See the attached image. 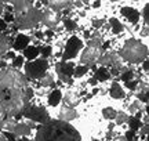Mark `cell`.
<instances>
[{"instance_id":"cell-2","label":"cell","mask_w":149,"mask_h":141,"mask_svg":"<svg viewBox=\"0 0 149 141\" xmlns=\"http://www.w3.org/2000/svg\"><path fill=\"white\" fill-rule=\"evenodd\" d=\"M33 141H81V134L70 123L50 119L44 125L37 126Z\"/></svg>"},{"instance_id":"cell-40","label":"cell","mask_w":149,"mask_h":141,"mask_svg":"<svg viewBox=\"0 0 149 141\" xmlns=\"http://www.w3.org/2000/svg\"><path fill=\"white\" fill-rule=\"evenodd\" d=\"M148 130H149V126H148V125H142V126H141V129L138 130V131H139V137H141V140L148 136Z\"/></svg>"},{"instance_id":"cell-31","label":"cell","mask_w":149,"mask_h":141,"mask_svg":"<svg viewBox=\"0 0 149 141\" xmlns=\"http://www.w3.org/2000/svg\"><path fill=\"white\" fill-rule=\"evenodd\" d=\"M128 109V114L131 115V116H134V115L137 114V112H139V111H142V104L139 103L138 100H134L133 103L130 104L127 107Z\"/></svg>"},{"instance_id":"cell-16","label":"cell","mask_w":149,"mask_h":141,"mask_svg":"<svg viewBox=\"0 0 149 141\" xmlns=\"http://www.w3.org/2000/svg\"><path fill=\"white\" fill-rule=\"evenodd\" d=\"M42 6H46L51 10L62 13L65 10H69L70 6H72V1H68V0H50V1H42Z\"/></svg>"},{"instance_id":"cell-5","label":"cell","mask_w":149,"mask_h":141,"mask_svg":"<svg viewBox=\"0 0 149 141\" xmlns=\"http://www.w3.org/2000/svg\"><path fill=\"white\" fill-rule=\"evenodd\" d=\"M42 15L43 10L42 8H36L33 7L29 11L19 14V15H14V27L18 31H29L36 28L40 22H42Z\"/></svg>"},{"instance_id":"cell-7","label":"cell","mask_w":149,"mask_h":141,"mask_svg":"<svg viewBox=\"0 0 149 141\" xmlns=\"http://www.w3.org/2000/svg\"><path fill=\"white\" fill-rule=\"evenodd\" d=\"M21 118L31 120L33 123H40V125H44L46 122H48L51 119V116H50L46 107H43V105H33V104H29V107L22 112Z\"/></svg>"},{"instance_id":"cell-34","label":"cell","mask_w":149,"mask_h":141,"mask_svg":"<svg viewBox=\"0 0 149 141\" xmlns=\"http://www.w3.org/2000/svg\"><path fill=\"white\" fill-rule=\"evenodd\" d=\"M128 118H130V116H128L126 112L117 111V115H116V118H115V123H116L117 126H122V125H124V123H127Z\"/></svg>"},{"instance_id":"cell-36","label":"cell","mask_w":149,"mask_h":141,"mask_svg":"<svg viewBox=\"0 0 149 141\" xmlns=\"http://www.w3.org/2000/svg\"><path fill=\"white\" fill-rule=\"evenodd\" d=\"M139 80H141V79H138V77H135V79H133V80L127 82V83H124V86L127 87V89L130 90V91H135V90L138 89Z\"/></svg>"},{"instance_id":"cell-51","label":"cell","mask_w":149,"mask_h":141,"mask_svg":"<svg viewBox=\"0 0 149 141\" xmlns=\"http://www.w3.org/2000/svg\"><path fill=\"white\" fill-rule=\"evenodd\" d=\"M0 141H6V137L3 136V133H1V130H0Z\"/></svg>"},{"instance_id":"cell-26","label":"cell","mask_w":149,"mask_h":141,"mask_svg":"<svg viewBox=\"0 0 149 141\" xmlns=\"http://www.w3.org/2000/svg\"><path fill=\"white\" fill-rule=\"evenodd\" d=\"M39 53H40V58L43 60H48L51 55H53V46L51 44H42L39 46Z\"/></svg>"},{"instance_id":"cell-4","label":"cell","mask_w":149,"mask_h":141,"mask_svg":"<svg viewBox=\"0 0 149 141\" xmlns=\"http://www.w3.org/2000/svg\"><path fill=\"white\" fill-rule=\"evenodd\" d=\"M102 36L101 33L95 31L91 35L90 40H87V46L80 51V65L90 66L93 69L97 68V61L102 55Z\"/></svg>"},{"instance_id":"cell-24","label":"cell","mask_w":149,"mask_h":141,"mask_svg":"<svg viewBox=\"0 0 149 141\" xmlns=\"http://www.w3.org/2000/svg\"><path fill=\"white\" fill-rule=\"evenodd\" d=\"M11 43H13V38H8L6 33H0V58L7 51H10Z\"/></svg>"},{"instance_id":"cell-32","label":"cell","mask_w":149,"mask_h":141,"mask_svg":"<svg viewBox=\"0 0 149 141\" xmlns=\"http://www.w3.org/2000/svg\"><path fill=\"white\" fill-rule=\"evenodd\" d=\"M24 64H25V58H24V57H22L21 54H17L15 55V58H14V60L11 61V68H13V69H17V70H19L22 68V66H24Z\"/></svg>"},{"instance_id":"cell-11","label":"cell","mask_w":149,"mask_h":141,"mask_svg":"<svg viewBox=\"0 0 149 141\" xmlns=\"http://www.w3.org/2000/svg\"><path fill=\"white\" fill-rule=\"evenodd\" d=\"M62 103H64V105L69 107V108H76L81 103L79 91L72 86L65 89L64 91H62Z\"/></svg>"},{"instance_id":"cell-23","label":"cell","mask_w":149,"mask_h":141,"mask_svg":"<svg viewBox=\"0 0 149 141\" xmlns=\"http://www.w3.org/2000/svg\"><path fill=\"white\" fill-rule=\"evenodd\" d=\"M107 22H108V25H109L111 32L113 33V35H122L123 33V31H124V25L117 20L116 17H111Z\"/></svg>"},{"instance_id":"cell-10","label":"cell","mask_w":149,"mask_h":141,"mask_svg":"<svg viewBox=\"0 0 149 141\" xmlns=\"http://www.w3.org/2000/svg\"><path fill=\"white\" fill-rule=\"evenodd\" d=\"M42 10H43V15H42V22L40 24H43L50 31H54L61 24V21H62V14L59 11L51 10L48 7L42 8Z\"/></svg>"},{"instance_id":"cell-6","label":"cell","mask_w":149,"mask_h":141,"mask_svg":"<svg viewBox=\"0 0 149 141\" xmlns=\"http://www.w3.org/2000/svg\"><path fill=\"white\" fill-rule=\"evenodd\" d=\"M24 75L28 80H40L50 69V62L48 60L36 58L33 61H26L24 64Z\"/></svg>"},{"instance_id":"cell-30","label":"cell","mask_w":149,"mask_h":141,"mask_svg":"<svg viewBox=\"0 0 149 141\" xmlns=\"http://www.w3.org/2000/svg\"><path fill=\"white\" fill-rule=\"evenodd\" d=\"M62 24H64V28L68 31V32H74L77 29V22L72 20V18H62Z\"/></svg>"},{"instance_id":"cell-39","label":"cell","mask_w":149,"mask_h":141,"mask_svg":"<svg viewBox=\"0 0 149 141\" xmlns=\"http://www.w3.org/2000/svg\"><path fill=\"white\" fill-rule=\"evenodd\" d=\"M15 51H13V50H10V51H7V53H6L4 55H3V57H1V58H0V60H3V61H6V62H7V61L8 60H14V58H15Z\"/></svg>"},{"instance_id":"cell-15","label":"cell","mask_w":149,"mask_h":141,"mask_svg":"<svg viewBox=\"0 0 149 141\" xmlns=\"http://www.w3.org/2000/svg\"><path fill=\"white\" fill-rule=\"evenodd\" d=\"M74 62L73 61H59L55 64V72L57 75H62V76H68V77H72L73 76V70H74Z\"/></svg>"},{"instance_id":"cell-42","label":"cell","mask_w":149,"mask_h":141,"mask_svg":"<svg viewBox=\"0 0 149 141\" xmlns=\"http://www.w3.org/2000/svg\"><path fill=\"white\" fill-rule=\"evenodd\" d=\"M116 136H117V134H116V131H115V130H112V129H111V130H108V131H107V134H105V137H107V140H109V141H112V140H113V138H115Z\"/></svg>"},{"instance_id":"cell-43","label":"cell","mask_w":149,"mask_h":141,"mask_svg":"<svg viewBox=\"0 0 149 141\" xmlns=\"http://www.w3.org/2000/svg\"><path fill=\"white\" fill-rule=\"evenodd\" d=\"M123 136L127 138V141H133L134 138H135V133L131 131V130H127V133H126V134H123Z\"/></svg>"},{"instance_id":"cell-27","label":"cell","mask_w":149,"mask_h":141,"mask_svg":"<svg viewBox=\"0 0 149 141\" xmlns=\"http://www.w3.org/2000/svg\"><path fill=\"white\" fill-rule=\"evenodd\" d=\"M101 114H102V118L105 120H115V118H116V115H117V111L113 107H105L101 111Z\"/></svg>"},{"instance_id":"cell-17","label":"cell","mask_w":149,"mask_h":141,"mask_svg":"<svg viewBox=\"0 0 149 141\" xmlns=\"http://www.w3.org/2000/svg\"><path fill=\"white\" fill-rule=\"evenodd\" d=\"M79 116L77 111L74 108H69L66 105H62L59 108V112H58V120H62V122H66V123H70V120L76 119Z\"/></svg>"},{"instance_id":"cell-18","label":"cell","mask_w":149,"mask_h":141,"mask_svg":"<svg viewBox=\"0 0 149 141\" xmlns=\"http://www.w3.org/2000/svg\"><path fill=\"white\" fill-rule=\"evenodd\" d=\"M109 96L113 100H124L126 98V90L120 84V82H112L111 87H109Z\"/></svg>"},{"instance_id":"cell-9","label":"cell","mask_w":149,"mask_h":141,"mask_svg":"<svg viewBox=\"0 0 149 141\" xmlns=\"http://www.w3.org/2000/svg\"><path fill=\"white\" fill-rule=\"evenodd\" d=\"M97 65L104 66V68H107V69H109V68H116V69H119V72H120V69L124 66V62H123L122 58L119 57L117 51H115V50H108V51H105V53L98 58Z\"/></svg>"},{"instance_id":"cell-21","label":"cell","mask_w":149,"mask_h":141,"mask_svg":"<svg viewBox=\"0 0 149 141\" xmlns=\"http://www.w3.org/2000/svg\"><path fill=\"white\" fill-rule=\"evenodd\" d=\"M93 77L97 80V83H98V82L104 83V82H108V80H111L112 79L111 73H109V69L104 68V66H98V68H95V69H94V75H93Z\"/></svg>"},{"instance_id":"cell-14","label":"cell","mask_w":149,"mask_h":141,"mask_svg":"<svg viewBox=\"0 0 149 141\" xmlns=\"http://www.w3.org/2000/svg\"><path fill=\"white\" fill-rule=\"evenodd\" d=\"M31 40H32V38H31L29 35L22 33V32L18 33L15 38L13 39V43H11L13 49H14L13 51H24V50L31 44Z\"/></svg>"},{"instance_id":"cell-45","label":"cell","mask_w":149,"mask_h":141,"mask_svg":"<svg viewBox=\"0 0 149 141\" xmlns=\"http://www.w3.org/2000/svg\"><path fill=\"white\" fill-rule=\"evenodd\" d=\"M142 69H144L145 75H148V69H149V64H148V60H146V61H144V62H142Z\"/></svg>"},{"instance_id":"cell-29","label":"cell","mask_w":149,"mask_h":141,"mask_svg":"<svg viewBox=\"0 0 149 141\" xmlns=\"http://www.w3.org/2000/svg\"><path fill=\"white\" fill-rule=\"evenodd\" d=\"M90 70V66H86V65H76L74 66V70H73V76L72 77H76V79H80L88 73Z\"/></svg>"},{"instance_id":"cell-47","label":"cell","mask_w":149,"mask_h":141,"mask_svg":"<svg viewBox=\"0 0 149 141\" xmlns=\"http://www.w3.org/2000/svg\"><path fill=\"white\" fill-rule=\"evenodd\" d=\"M112 141H127V138L123 136V134H122V136H119V134H117V136L115 137V138H113Z\"/></svg>"},{"instance_id":"cell-1","label":"cell","mask_w":149,"mask_h":141,"mask_svg":"<svg viewBox=\"0 0 149 141\" xmlns=\"http://www.w3.org/2000/svg\"><path fill=\"white\" fill-rule=\"evenodd\" d=\"M29 86L25 75L11 66L0 69V114L7 119L21 118L22 112L29 107L31 101L26 97Z\"/></svg>"},{"instance_id":"cell-50","label":"cell","mask_w":149,"mask_h":141,"mask_svg":"<svg viewBox=\"0 0 149 141\" xmlns=\"http://www.w3.org/2000/svg\"><path fill=\"white\" fill-rule=\"evenodd\" d=\"M91 6H93L94 8H97V7H100V6H101V3H100V1H93V3H91Z\"/></svg>"},{"instance_id":"cell-38","label":"cell","mask_w":149,"mask_h":141,"mask_svg":"<svg viewBox=\"0 0 149 141\" xmlns=\"http://www.w3.org/2000/svg\"><path fill=\"white\" fill-rule=\"evenodd\" d=\"M141 15H142V20H144V25L148 27V24H149V4L148 3H145L144 10L141 13Z\"/></svg>"},{"instance_id":"cell-8","label":"cell","mask_w":149,"mask_h":141,"mask_svg":"<svg viewBox=\"0 0 149 141\" xmlns=\"http://www.w3.org/2000/svg\"><path fill=\"white\" fill-rule=\"evenodd\" d=\"M83 47H84V43H83V40H81L79 36H76V35L69 36L68 40H66V43H65L64 51H62V54H61L62 61L66 62V61L74 60V58L80 54V51L83 50Z\"/></svg>"},{"instance_id":"cell-46","label":"cell","mask_w":149,"mask_h":141,"mask_svg":"<svg viewBox=\"0 0 149 141\" xmlns=\"http://www.w3.org/2000/svg\"><path fill=\"white\" fill-rule=\"evenodd\" d=\"M44 33V38H53L54 36V31H50V29H47L46 32H43Z\"/></svg>"},{"instance_id":"cell-41","label":"cell","mask_w":149,"mask_h":141,"mask_svg":"<svg viewBox=\"0 0 149 141\" xmlns=\"http://www.w3.org/2000/svg\"><path fill=\"white\" fill-rule=\"evenodd\" d=\"M33 38H36V42H43V40L46 39L43 31H36V32H33Z\"/></svg>"},{"instance_id":"cell-52","label":"cell","mask_w":149,"mask_h":141,"mask_svg":"<svg viewBox=\"0 0 149 141\" xmlns=\"http://www.w3.org/2000/svg\"><path fill=\"white\" fill-rule=\"evenodd\" d=\"M18 141H33V140H31V138L25 137V138H18Z\"/></svg>"},{"instance_id":"cell-12","label":"cell","mask_w":149,"mask_h":141,"mask_svg":"<svg viewBox=\"0 0 149 141\" xmlns=\"http://www.w3.org/2000/svg\"><path fill=\"white\" fill-rule=\"evenodd\" d=\"M8 4L13 8V14L14 15H19V14H24V13L29 11L31 8H33L35 7V1H31V0H14V1H10Z\"/></svg>"},{"instance_id":"cell-48","label":"cell","mask_w":149,"mask_h":141,"mask_svg":"<svg viewBox=\"0 0 149 141\" xmlns=\"http://www.w3.org/2000/svg\"><path fill=\"white\" fill-rule=\"evenodd\" d=\"M141 36H148V27H145L144 25V28H142V29H141Z\"/></svg>"},{"instance_id":"cell-13","label":"cell","mask_w":149,"mask_h":141,"mask_svg":"<svg viewBox=\"0 0 149 141\" xmlns=\"http://www.w3.org/2000/svg\"><path fill=\"white\" fill-rule=\"evenodd\" d=\"M120 14L124 20H127L131 25H137L141 20V13H139L135 7H130V6H124L120 8Z\"/></svg>"},{"instance_id":"cell-22","label":"cell","mask_w":149,"mask_h":141,"mask_svg":"<svg viewBox=\"0 0 149 141\" xmlns=\"http://www.w3.org/2000/svg\"><path fill=\"white\" fill-rule=\"evenodd\" d=\"M22 57L28 61H33L40 57V53H39V46H35V44H29L26 49L22 51Z\"/></svg>"},{"instance_id":"cell-49","label":"cell","mask_w":149,"mask_h":141,"mask_svg":"<svg viewBox=\"0 0 149 141\" xmlns=\"http://www.w3.org/2000/svg\"><path fill=\"white\" fill-rule=\"evenodd\" d=\"M4 6H6L4 1H0V17L3 15V13H4Z\"/></svg>"},{"instance_id":"cell-37","label":"cell","mask_w":149,"mask_h":141,"mask_svg":"<svg viewBox=\"0 0 149 141\" xmlns=\"http://www.w3.org/2000/svg\"><path fill=\"white\" fill-rule=\"evenodd\" d=\"M1 18H3V21H4L7 25H8V24H14V14H13V11H4Z\"/></svg>"},{"instance_id":"cell-19","label":"cell","mask_w":149,"mask_h":141,"mask_svg":"<svg viewBox=\"0 0 149 141\" xmlns=\"http://www.w3.org/2000/svg\"><path fill=\"white\" fill-rule=\"evenodd\" d=\"M32 133V129L25 123V122H17L15 127H14V131L13 134L15 138H25V137H29Z\"/></svg>"},{"instance_id":"cell-20","label":"cell","mask_w":149,"mask_h":141,"mask_svg":"<svg viewBox=\"0 0 149 141\" xmlns=\"http://www.w3.org/2000/svg\"><path fill=\"white\" fill-rule=\"evenodd\" d=\"M62 103V90L61 89H54L47 96V104L51 108H57Z\"/></svg>"},{"instance_id":"cell-44","label":"cell","mask_w":149,"mask_h":141,"mask_svg":"<svg viewBox=\"0 0 149 141\" xmlns=\"http://www.w3.org/2000/svg\"><path fill=\"white\" fill-rule=\"evenodd\" d=\"M7 31V24H6L4 21H3V18L0 17V33H3Z\"/></svg>"},{"instance_id":"cell-3","label":"cell","mask_w":149,"mask_h":141,"mask_svg":"<svg viewBox=\"0 0 149 141\" xmlns=\"http://www.w3.org/2000/svg\"><path fill=\"white\" fill-rule=\"evenodd\" d=\"M119 57L123 62H127L130 65H138L144 61L148 60V46L142 43L139 39H127L123 46L120 47V51H117Z\"/></svg>"},{"instance_id":"cell-33","label":"cell","mask_w":149,"mask_h":141,"mask_svg":"<svg viewBox=\"0 0 149 141\" xmlns=\"http://www.w3.org/2000/svg\"><path fill=\"white\" fill-rule=\"evenodd\" d=\"M133 79H135V72L131 68H128L127 70H124L123 73H120V80L123 83H127V82L133 80Z\"/></svg>"},{"instance_id":"cell-35","label":"cell","mask_w":149,"mask_h":141,"mask_svg":"<svg viewBox=\"0 0 149 141\" xmlns=\"http://www.w3.org/2000/svg\"><path fill=\"white\" fill-rule=\"evenodd\" d=\"M91 25H93V28L95 31H98V29H101V28H104L107 25V20H104V18H94L91 21Z\"/></svg>"},{"instance_id":"cell-25","label":"cell","mask_w":149,"mask_h":141,"mask_svg":"<svg viewBox=\"0 0 149 141\" xmlns=\"http://www.w3.org/2000/svg\"><path fill=\"white\" fill-rule=\"evenodd\" d=\"M55 86V77L53 72H47L39 80V87H54Z\"/></svg>"},{"instance_id":"cell-28","label":"cell","mask_w":149,"mask_h":141,"mask_svg":"<svg viewBox=\"0 0 149 141\" xmlns=\"http://www.w3.org/2000/svg\"><path fill=\"white\" fill-rule=\"evenodd\" d=\"M127 123L130 125V130L137 133L141 129V126H142V120L139 119V118H137V116H131V118H128Z\"/></svg>"}]
</instances>
